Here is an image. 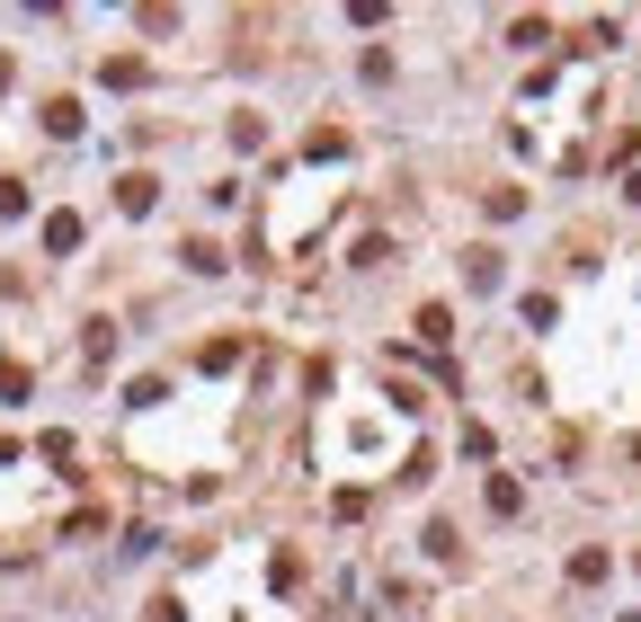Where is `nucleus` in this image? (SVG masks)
Returning a JSON list of instances; mask_svg holds the SVG:
<instances>
[{
    "instance_id": "nucleus-5",
    "label": "nucleus",
    "mask_w": 641,
    "mask_h": 622,
    "mask_svg": "<svg viewBox=\"0 0 641 622\" xmlns=\"http://www.w3.org/2000/svg\"><path fill=\"white\" fill-rule=\"evenodd\" d=\"M45 133H81V98H54L45 107Z\"/></svg>"
},
{
    "instance_id": "nucleus-1",
    "label": "nucleus",
    "mask_w": 641,
    "mask_h": 622,
    "mask_svg": "<svg viewBox=\"0 0 641 622\" xmlns=\"http://www.w3.org/2000/svg\"><path fill=\"white\" fill-rule=\"evenodd\" d=\"M152 196H161V187H152L143 169H135V178H116V204H125V214H152Z\"/></svg>"
},
{
    "instance_id": "nucleus-7",
    "label": "nucleus",
    "mask_w": 641,
    "mask_h": 622,
    "mask_svg": "<svg viewBox=\"0 0 641 622\" xmlns=\"http://www.w3.org/2000/svg\"><path fill=\"white\" fill-rule=\"evenodd\" d=\"M143 622H178V596H161V605H152V613H143Z\"/></svg>"
},
{
    "instance_id": "nucleus-6",
    "label": "nucleus",
    "mask_w": 641,
    "mask_h": 622,
    "mask_svg": "<svg viewBox=\"0 0 641 622\" xmlns=\"http://www.w3.org/2000/svg\"><path fill=\"white\" fill-rule=\"evenodd\" d=\"M0 214H27V187L19 178H0Z\"/></svg>"
},
{
    "instance_id": "nucleus-4",
    "label": "nucleus",
    "mask_w": 641,
    "mask_h": 622,
    "mask_svg": "<svg viewBox=\"0 0 641 622\" xmlns=\"http://www.w3.org/2000/svg\"><path fill=\"white\" fill-rule=\"evenodd\" d=\"M107 90H143V54H116L107 62Z\"/></svg>"
},
{
    "instance_id": "nucleus-3",
    "label": "nucleus",
    "mask_w": 641,
    "mask_h": 622,
    "mask_svg": "<svg viewBox=\"0 0 641 622\" xmlns=\"http://www.w3.org/2000/svg\"><path fill=\"white\" fill-rule=\"evenodd\" d=\"M45 249H54V258L81 249V214H54V223H45Z\"/></svg>"
},
{
    "instance_id": "nucleus-2",
    "label": "nucleus",
    "mask_w": 641,
    "mask_h": 622,
    "mask_svg": "<svg viewBox=\"0 0 641 622\" xmlns=\"http://www.w3.org/2000/svg\"><path fill=\"white\" fill-rule=\"evenodd\" d=\"M419 338H428V348H445V338H455V312L428 303V312H419Z\"/></svg>"
},
{
    "instance_id": "nucleus-8",
    "label": "nucleus",
    "mask_w": 641,
    "mask_h": 622,
    "mask_svg": "<svg viewBox=\"0 0 641 622\" xmlns=\"http://www.w3.org/2000/svg\"><path fill=\"white\" fill-rule=\"evenodd\" d=\"M0 462H19V445H10V436H0Z\"/></svg>"
}]
</instances>
